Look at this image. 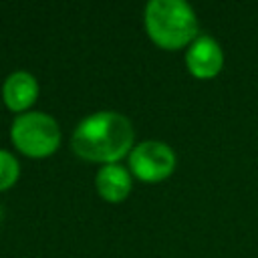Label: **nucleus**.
I'll use <instances>...</instances> for the list:
<instances>
[{"instance_id": "4", "label": "nucleus", "mask_w": 258, "mask_h": 258, "mask_svg": "<svg viewBox=\"0 0 258 258\" xmlns=\"http://www.w3.org/2000/svg\"><path fill=\"white\" fill-rule=\"evenodd\" d=\"M131 173L147 183H157L169 177L175 169V153L163 141H143L129 153Z\"/></svg>"}, {"instance_id": "8", "label": "nucleus", "mask_w": 258, "mask_h": 258, "mask_svg": "<svg viewBox=\"0 0 258 258\" xmlns=\"http://www.w3.org/2000/svg\"><path fill=\"white\" fill-rule=\"evenodd\" d=\"M20 175V165L16 157L4 149H0V191L12 187Z\"/></svg>"}, {"instance_id": "6", "label": "nucleus", "mask_w": 258, "mask_h": 258, "mask_svg": "<svg viewBox=\"0 0 258 258\" xmlns=\"http://www.w3.org/2000/svg\"><path fill=\"white\" fill-rule=\"evenodd\" d=\"M38 97V81L26 73V71H16L10 77H6L2 85V101L4 105L14 111V113H26L28 107Z\"/></svg>"}, {"instance_id": "5", "label": "nucleus", "mask_w": 258, "mask_h": 258, "mask_svg": "<svg viewBox=\"0 0 258 258\" xmlns=\"http://www.w3.org/2000/svg\"><path fill=\"white\" fill-rule=\"evenodd\" d=\"M224 64V54L218 44L208 34L198 36L185 52V67L196 79H212L222 71Z\"/></svg>"}, {"instance_id": "3", "label": "nucleus", "mask_w": 258, "mask_h": 258, "mask_svg": "<svg viewBox=\"0 0 258 258\" xmlns=\"http://www.w3.org/2000/svg\"><path fill=\"white\" fill-rule=\"evenodd\" d=\"M10 137L16 149L28 157H48L60 145L58 123L40 111L18 115L12 123Z\"/></svg>"}, {"instance_id": "2", "label": "nucleus", "mask_w": 258, "mask_h": 258, "mask_svg": "<svg viewBox=\"0 0 258 258\" xmlns=\"http://www.w3.org/2000/svg\"><path fill=\"white\" fill-rule=\"evenodd\" d=\"M147 36L165 50H177L198 38V18L187 2L151 0L145 6Z\"/></svg>"}, {"instance_id": "9", "label": "nucleus", "mask_w": 258, "mask_h": 258, "mask_svg": "<svg viewBox=\"0 0 258 258\" xmlns=\"http://www.w3.org/2000/svg\"><path fill=\"white\" fill-rule=\"evenodd\" d=\"M0 220H2V206H0Z\"/></svg>"}, {"instance_id": "1", "label": "nucleus", "mask_w": 258, "mask_h": 258, "mask_svg": "<svg viewBox=\"0 0 258 258\" xmlns=\"http://www.w3.org/2000/svg\"><path fill=\"white\" fill-rule=\"evenodd\" d=\"M73 151L87 161L117 163L133 149L131 121L117 111H99L85 117L71 139Z\"/></svg>"}, {"instance_id": "7", "label": "nucleus", "mask_w": 258, "mask_h": 258, "mask_svg": "<svg viewBox=\"0 0 258 258\" xmlns=\"http://www.w3.org/2000/svg\"><path fill=\"white\" fill-rule=\"evenodd\" d=\"M97 191L103 200L107 202H123L129 191H131V173L119 165V163H109V165H103L97 173Z\"/></svg>"}]
</instances>
